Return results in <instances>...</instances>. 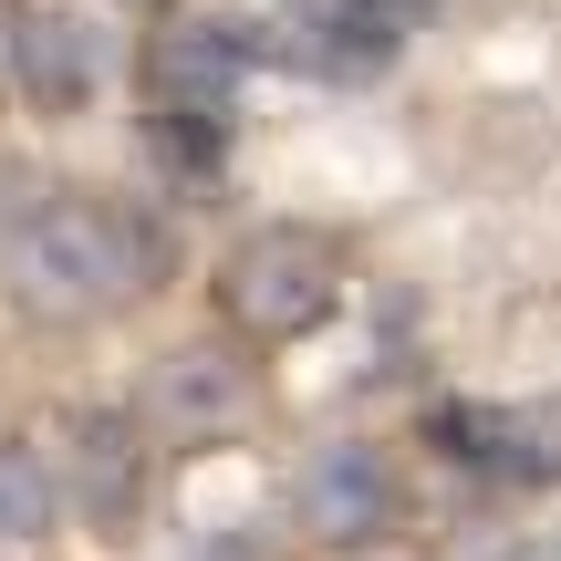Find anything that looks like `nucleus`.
<instances>
[{
	"label": "nucleus",
	"instance_id": "nucleus-1",
	"mask_svg": "<svg viewBox=\"0 0 561 561\" xmlns=\"http://www.w3.org/2000/svg\"><path fill=\"white\" fill-rule=\"evenodd\" d=\"M0 291L32 333H104L167 291V219L125 187L53 178L0 219Z\"/></svg>",
	"mask_w": 561,
	"mask_h": 561
},
{
	"label": "nucleus",
	"instance_id": "nucleus-2",
	"mask_svg": "<svg viewBox=\"0 0 561 561\" xmlns=\"http://www.w3.org/2000/svg\"><path fill=\"white\" fill-rule=\"evenodd\" d=\"M343 240L312 219H261L240 229V240L208 261V312H219L229 343H250V354H291V343H312L322 322L343 312Z\"/></svg>",
	"mask_w": 561,
	"mask_h": 561
},
{
	"label": "nucleus",
	"instance_id": "nucleus-3",
	"mask_svg": "<svg viewBox=\"0 0 561 561\" xmlns=\"http://www.w3.org/2000/svg\"><path fill=\"white\" fill-rule=\"evenodd\" d=\"M125 416L146 426V447H157L167 468L250 447L261 416H271V354H250V343H229V333H187V343H167V354H146Z\"/></svg>",
	"mask_w": 561,
	"mask_h": 561
},
{
	"label": "nucleus",
	"instance_id": "nucleus-4",
	"mask_svg": "<svg viewBox=\"0 0 561 561\" xmlns=\"http://www.w3.org/2000/svg\"><path fill=\"white\" fill-rule=\"evenodd\" d=\"M280 520H291V541L312 551H385L405 530V468L385 437H312L291 458V479H280Z\"/></svg>",
	"mask_w": 561,
	"mask_h": 561
},
{
	"label": "nucleus",
	"instance_id": "nucleus-5",
	"mask_svg": "<svg viewBox=\"0 0 561 561\" xmlns=\"http://www.w3.org/2000/svg\"><path fill=\"white\" fill-rule=\"evenodd\" d=\"M53 479H62V520H83L94 541H136L146 510H157L167 458L146 447V426L125 405H73L53 447Z\"/></svg>",
	"mask_w": 561,
	"mask_h": 561
},
{
	"label": "nucleus",
	"instance_id": "nucleus-6",
	"mask_svg": "<svg viewBox=\"0 0 561 561\" xmlns=\"http://www.w3.org/2000/svg\"><path fill=\"white\" fill-rule=\"evenodd\" d=\"M250 21H167L157 42H146V115H157L167 146H219L229 115H240V83H250Z\"/></svg>",
	"mask_w": 561,
	"mask_h": 561
},
{
	"label": "nucleus",
	"instance_id": "nucleus-7",
	"mask_svg": "<svg viewBox=\"0 0 561 561\" xmlns=\"http://www.w3.org/2000/svg\"><path fill=\"white\" fill-rule=\"evenodd\" d=\"M426 0H291V32L322 73H385L416 42Z\"/></svg>",
	"mask_w": 561,
	"mask_h": 561
},
{
	"label": "nucleus",
	"instance_id": "nucleus-8",
	"mask_svg": "<svg viewBox=\"0 0 561 561\" xmlns=\"http://www.w3.org/2000/svg\"><path fill=\"white\" fill-rule=\"evenodd\" d=\"M426 437H437L458 468H479V479H520V489L561 468V447H541L551 426H541V416H500V405H437Z\"/></svg>",
	"mask_w": 561,
	"mask_h": 561
},
{
	"label": "nucleus",
	"instance_id": "nucleus-9",
	"mask_svg": "<svg viewBox=\"0 0 561 561\" xmlns=\"http://www.w3.org/2000/svg\"><path fill=\"white\" fill-rule=\"evenodd\" d=\"M62 530V479H53V437L32 426H0V561L42 551Z\"/></svg>",
	"mask_w": 561,
	"mask_h": 561
},
{
	"label": "nucleus",
	"instance_id": "nucleus-10",
	"mask_svg": "<svg viewBox=\"0 0 561 561\" xmlns=\"http://www.w3.org/2000/svg\"><path fill=\"white\" fill-rule=\"evenodd\" d=\"M94 73H104L94 32H83V21H53V11H32V32H21V73H11V94H32L42 115H73V104L94 94Z\"/></svg>",
	"mask_w": 561,
	"mask_h": 561
},
{
	"label": "nucleus",
	"instance_id": "nucleus-11",
	"mask_svg": "<svg viewBox=\"0 0 561 561\" xmlns=\"http://www.w3.org/2000/svg\"><path fill=\"white\" fill-rule=\"evenodd\" d=\"M21 32H32V0H0V94H11V73H21Z\"/></svg>",
	"mask_w": 561,
	"mask_h": 561
},
{
	"label": "nucleus",
	"instance_id": "nucleus-12",
	"mask_svg": "<svg viewBox=\"0 0 561 561\" xmlns=\"http://www.w3.org/2000/svg\"><path fill=\"white\" fill-rule=\"evenodd\" d=\"M125 11H146V0H125Z\"/></svg>",
	"mask_w": 561,
	"mask_h": 561
},
{
	"label": "nucleus",
	"instance_id": "nucleus-13",
	"mask_svg": "<svg viewBox=\"0 0 561 561\" xmlns=\"http://www.w3.org/2000/svg\"><path fill=\"white\" fill-rule=\"evenodd\" d=\"M0 219H11V198H0Z\"/></svg>",
	"mask_w": 561,
	"mask_h": 561
},
{
	"label": "nucleus",
	"instance_id": "nucleus-14",
	"mask_svg": "<svg viewBox=\"0 0 561 561\" xmlns=\"http://www.w3.org/2000/svg\"><path fill=\"white\" fill-rule=\"evenodd\" d=\"M364 561H375V551H364Z\"/></svg>",
	"mask_w": 561,
	"mask_h": 561
}]
</instances>
